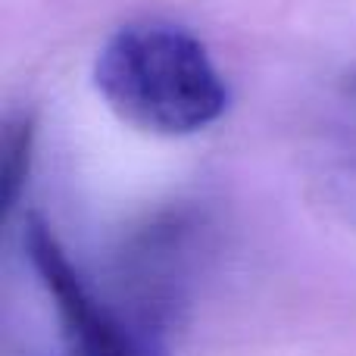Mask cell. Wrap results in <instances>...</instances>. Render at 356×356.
<instances>
[{
	"label": "cell",
	"instance_id": "2",
	"mask_svg": "<svg viewBox=\"0 0 356 356\" xmlns=\"http://www.w3.org/2000/svg\"><path fill=\"white\" fill-rule=\"evenodd\" d=\"M25 253L60 316L66 356H163L147 338L131 332L81 278L50 225L38 216L25 219Z\"/></svg>",
	"mask_w": 356,
	"mask_h": 356
},
{
	"label": "cell",
	"instance_id": "1",
	"mask_svg": "<svg viewBox=\"0 0 356 356\" xmlns=\"http://www.w3.org/2000/svg\"><path fill=\"white\" fill-rule=\"evenodd\" d=\"M94 85L125 122L156 135L200 131L228 106V88L207 47L166 22L119 29L94 63Z\"/></svg>",
	"mask_w": 356,
	"mask_h": 356
},
{
	"label": "cell",
	"instance_id": "3",
	"mask_svg": "<svg viewBox=\"0 0 356 356\" xmlns=\"http://www.w3.org/2000/svg\"><path fill=\"white\" fill-rule=\"evenodd\" d=\"M31 150H35V125L31 119H16L10 122L3 135V213L10 216L19 203L25 181H29V169H31Z\"/></svg>",
	"mask_w": 356,
	"mask_h": 356
}]
</instances>
